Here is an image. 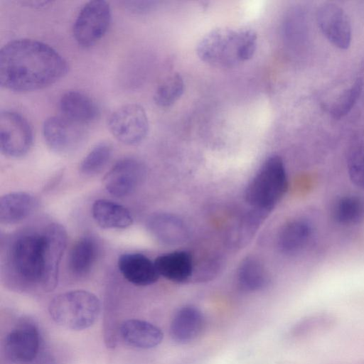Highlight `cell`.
<instances>
[{"mask_svg":"<svg viewBox=\"0 0 364 364\" xmlns=\"http://www.w3.org/2000/svg\"><path fill=\"white\" fill-rule=\"evenodd\" d=\"M67 245L64 227L53 223L40 231L17 234L6 245L2 271L6 284L20 292H49L57 286Z\"/></svg>","mask_w":364,"mask_h":364,"instance_id":"obj_1","label":"cell"},{"mask_svg":"<svg viewBox=\"0 0 364 364\" xmlns=\"http://www.w3.org/2000/svg\"><path fill=\"white\" fill-rule=\"evenodd\" d=\"M67 61L54 48L41 41L19 38L7 43L0 51V85L14 92H31L47 87L63 77Z\"/></svg>","mask_w":364,"mask_h":364,"instance_id":"obj_2","label":"cell"},{"mask_svg":"<svg viewBox=\"0 0 364 364\" xmlns=\"http://www.w3.org/2000/svg\"><path fill=\"white\" fill-rule=\"evenodd\" d=\"M257 36L249 28L219 27L205 34L196 48L198 58L217 68H231L251 59L257 49Z\"/></svg>","mask_w":364,"mask_h":364,"instance_id":"obj_3","label":"cell"},{"mask_svg":"<svg viewBox=\"0 0 364 364\" xmlns=\"http://www.w3.org/2000/svg\"><path fill=\"white\" fill-rule=\"evenodd\" d=\"M48 311L52 319L67 329L79 331L90 327L100 312V302L92 292L73 290L55 296Z\"/></svg>","mask_w":364,"mask_h":364,"instance_id":"obj_4","label":"cell"},{"mask_svg":"<svg viewBox=\"0 0 364 364\" xmlns=\"http://www.w3.org/2000/svg\"><path fill=\"white\" fill-rule=\"evenodd\" d=\"M288 180L282 158L268 157L247 186L245 199L252 208L272 210L285 195Z\"/></svg>","mask_w":364,"mask_h":364,"instance_id":"obj_5","label":"cell"},{"mask_svg":"<svg viewBox=\"0 0 364 364\" xmlns=\"http://www.w3.org/2000/svg\"><path fill=\"white\" fill-rule=\"evenodd\" d=\"M107 125L118 141L129 146L142 142L149 129L144 109L136 103L122 105L113 111L108 118Z\"/></svg>","mask_w":364,"mask_h":364,"instance_id":"obj_6","label":"cell"},{"mask_svg":"<svg viewBox=\"0 0 364 364\" xmlns=\"http://www.w3.org/2000/svg\"><path fill=\"white\" fill-rule=\"evenodd\" d=\"M111 9L104 0L88 1L81 9L73 25V36L81 46L90 47L106 33L111 21Z\"/></svg>","mask_w":364,"mask_h":364,"instance_id":"obj_7","label":"cell"},{"mask_svg":"<svg viewBox=\"0 0 364 364\" xmlns=\"http://www.w3.org/2000/svg\"><path fill=\"white\" fill-rule=\"evenodd\" d=\"M33 141L32 129L28 122L20 114L10 110L0 114V149L9 158L25 156Z\"/></svg>","mask_w":364,"mask_h":364,"instance_id":"obj_8","label":"cell"},{"mask_svg":"<svg viewBox=\"0 0 364 364\" xmlns=\"http://www.w3.org/2000/svg\"><path fill=\"white\" fill-rule=\"evenodd\" d=\"M146 174L144 165L134 158L117 161L105 174L103 184L106 190L116 197L132 194L141 183Z\"/></svg>","mask_w":364,"mask_h":364,"instance_id":"obj_9","label":"cell"},{"mask_svg":"<svg viewBox=\"0 0 364 364\" xmlns=\"http://www.w3.org/2000/svg\"><path fill=\"white\" fill-rule=\"evenodd\" d=\"M81 126L63 116L47 118L43 124V136L53 151L64 154L76 149L83 139Z\"/></svg>","mask_w":364,"mask_h":364,"instance_id":"obj_10","label":"cell"},{"mask_svg":"<svg viewBox=\"0 0 364 364\" xmlns=\"http://www.w3.org/2000/svg\"><path fill=\"white\" fill-rule=\"evenodd\" d=\"M316 22L326 39L335 47L346 50L351 42L352 31L344 10L333 3H325L317 9Z\"/></svg>","mask_w":364,"mask_h":364,"instance_id":"obj_11","label":"cell"},{"mask_svg":"<svg viewBox=\"0 0 364 364\" xmlns=\"http://www.w3.org/2000/svg\"><path fill=\"white\" fill-rule=\"evenodd\" d=\"M40 347L39 333L31 323L17 325L6 336L4 352L7 358L14 363H28L38 355Z\"/></svg>","mask_w":364,"mask_h":364,"instance_id":"obj_12","label":"cell"},{"mask_svg":"<svg viewBox=\"0 0 364 364\" xmlns=\"http://www.w3.org/2000/svg\"><path fill=\"white\" fill-rule=\"evenodd\" d=\"M117 266L123 277L136 286L151 285L160 277L154 262L140 253L122 255L118 259Z\"/></svg>","mask_w":364,"mask_h":364,"instance_id":"obj_13","label":"cell"},{"mask_svg":"<svg viewBox=\"0 0 364 364\" xmlns=\"http://www.w3.org/2000/svg\"><path fill=\"white\" fill-rule=\"evenodd\" d=\"M146 225L149 233L164 244H180L188 237V229L183 221L171 213H154L148 218Z\"/></svg>","mask_w":364,"mask_h":364,"instance_id":"obj_14","label":"cell"},{"mask_svg":"<svg viewBox=\"0 0 364 364\" xmlns=\"http://www.w3.org/2000/svg\"><path fill=\"white\" fill-rule=\"evenodd\" d=\"M119 333L128 346L140 349L157 346L161 343L164 337L159 327L139 319L124 321L120 326Z\"/></svg>","mask_w":364,"mask_h":364,"instance_id":"obj_15","label":"cell"},{"mask_svg":"<svg viewBox=\"0 0 364 364\" xmlns=\"http://www.w3.org/2000/svg\"><path fill=\"white\" fill-rule=\"evenodd\" d=\"M38 207L36 198L27 192L6 193L0 198V222L10 225L30 217Z\"/></svg>","mask_w":364,"mask_h":364,"instance_id":"obj_16","label":"cell"},{"mask_svg":"<svg viewBox=\"0 0 364 364\" xmlns=\"http://www.w3.org/2000/svg\"><path fill=\"white\" fill-rule=\"evenodd\" d=\"M59 107L63 117L80 125L92 122L99 114L95 102L77 90L64 93L60 99Z\"/></svg>","mask_w":364,"mask_h":364,"instance_id":"obj_17","label":"cell"},{"mask_svg":"<svg viewBox=\"0 0 364 364\" xmlns=\"http://www.w3.org/2000/svg\"><path fill=\"white\" fill-rule=\"evenodd\" d=\"M205 326L200 311L192 306L179 309L173 316L170 326L171 338L179 343H187L196 339Z\"/></svg>","mask_w":364,"mask_h":364,"instance_id":"obj_18","label":"cell"},{"mask_svg":"<svg viewBox=\"0 0 364 364\" xmlns=\"http://www.w3.org/2000/svg\"><path fill=\"white\" fill-rule=\"evenodd\" d=\"M92 215L96 223L105 229H124L133 223L132 214L126 207L107 199L93 203Z\"/></svg>","mask_w":364,"mask_h":364,"instance_id":"obj_19","label":"cell"},{"mask_svg":"<svg viewBox=\"0 0 364 364\" xmlns=\"http://www.w3.org/2000/svg\"><path fill=\"white\" fill-rule=\"evenodd\" d=\"M154 264L159 276L175 282L187 281L192 275L193 259L186 251H174L159 256Z\"/></svg>","mask_w":364,"mask_h":364,"instance_id":"obj_20","label":"cell"},{"mask_svg":"<svg viewBox=\"0 0 364 364\" xmlns=\"http://www.w3.org/2000/svg\"><path fill=\"white\" fill-rule=\"evenodd\" d=\"M98 253L97 244L89 236L80 237L70 250L68 269L75 277H84L91 271Z\"/></svg>","mask_w":364,"mask_h":364,"instance_id":"obj_21","label":"cell"},{"mask_svg":"<svg viewBox=\"0 0 364 364\" xmlns=\"http://www.w3.org/2000/svg\"><path fill=\"white\" fill-rule=\"evenodd\" d=\"M312 235L311 225L304 220H294L287 223L280 231L277 245L281 252L296 253L302 250Z\"/></svg>","mask_w":364,"mask_h":364,"instance_id":"obj_22","label":"cell"},{"mask_svg":"<svg viewBox=\"0 0 364 364\" xmlns=\"http://www.w3.org/2000/svg\"><path fill=\"white\" fill-rule=\"evenodd\" d=\"M331 215L341 225L359 224L364 220V200L357 196H343L333 203Z\"/></svg>","mask_w":364,"mask_h":364,"instance_id":"obj_23","label":"cell"},{"mask_svg":"<svg viewBox=\"0 0 364 364\" xmlns=\"http://www.w3.org/2000/svg\"><path fill=\"white\" fill-rule=\"evenodd\" d=\"M240 285L249 291L263 289L268 282V276L259 261L249 257L242 261L238 270Z\"/></svg>","mask_w":364,"mask_h":364,"instance_id":"obj_24","label":"cell"},{"mask_svg":"<svg viewBox=\"0 0 364 364\" xmlns=\"http://www.w3.org/2000/svg\"><path fill=\"white\" fill-rule=\"evenodd\" d=\"M112 155V146L109 143H98L82 160L80 164V172L86 176L100 173L108 164Z\"/></svg>","mask_w":364,"mask_h":364,"instance_id":"obj_25","label":"cell"},{"mask_svg":"<svg viewBox=\"0 0 364 364\" xmlns=\"http://www.w3.org/2000/svg\"><path fill=\"white\" fill-rule=\"evenodd\" d=\"M363 87V80L361 77H358L328 107L330 114L335 119H341L346 116L359 99Z\"/></svg>","mask_w":364,"mask_h":364,"instance_id":"obj_26","label":"cell"},{"mask_svg":"<svg viewBox=\"0 0 364 364\" xmlns=\"http://www.w3.org/2000/svg\"><path fill=\"white\" fill-rule=\"evenodd\" d=\"M184 82L181 75L174 73L166 77L156 88L154 102L159 107H166L174 104L183 95Z\"/></svg>","mask_w":364,"mask_h":364,"instance_id":"obj_27","label":"cell"},{"mask_svg":"<svg viewBox=\"0 0 364 364\" xmlns=\"http://www.w3.org/2000/svg\"><path fill=\"white\" fill-rule=\"evenodd\" d=\"M347 166L352 183L364 189V144H357L351 149L348 156Z\"/></svg>","mask_w":364,"mask_h":364,"instance_id":"obj_28","label":"cell"}]
</instances>
